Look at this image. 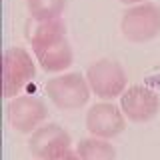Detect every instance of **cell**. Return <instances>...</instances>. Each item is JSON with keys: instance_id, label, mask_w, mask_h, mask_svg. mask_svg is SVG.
<instances>
[{"instance_id": "12", "label": "cell", "mask_w": 160, "mask_h": 160, "mask_svg": "<svg viewBox=\"0 0 160 160\" xmlns=\"http://www.w3.org/2000/svg\"><path fill=\"white\" fill-rule=\"evenodd\" d=\"M46 160H80V156H78V152H76V150L64 148V150H60V152L52 154V156L46 158Z\"/></svg>"}, {"instance_id": "1", "label": "cell", "mask_w": 160, "mask_h": 160, "mask_svg": "<svg viewBox=\"0 0 160 160\" xmlns=\"http://www.w3.org/2000/svg\"><path fill=\"white\" fill-rule=\"evenodd\" d=\"M66 26L60 18L36 22L26 28V38L32 44L38 64L46 72H62L72 64V48L66 40Z\"/></svg>"}, {"instance_id": "6", "label": "cell", "mask_w": 160, "mask_h": 160, "mask_svg": "<svg viewBox=\"0 0 160 160\" xmlns=\"http://www.w3.org/2000/svg\"><path fill=\"white\" fill-rule=\"evenodd\" d=\"M120 108L132 122H148L160 112V96L144 84H134L120 96Z\"/></svg>"}, {"instance_id": "9", "label": "cell", "mask_w": 160, "mask_h": 160, "mask_svg": "<svg viewBox=\"0 0 160 160\" xmlns=\"http://www.w3.org/2000/svg\"><path fill=\"white\" fill-rule=\"evenodd\" d=\"M70 144H72V138L62 126L44 124V126H40L32 132V136L28 140V150L34 158L46 160L60 150L70 148Z\"/></svg>"}, {"instance_id": "3", "label": "cell", "mask_w": 160, "mask_h": 160, "mask_svg": "<svg viewBox=\"0 0 160 160\" xmlns=\"http://www.w3.org/2000/svg\"><path fill=\"white\" fill-rule=\"evenodd\" d=\"M36 74L32 56L24 48L14 46L2 54V92L6 98L18 96Z\"/></svg>"}, {"instance_id": "4", "label": "cell", "mask_w": 160, "mask_h": 160, "mask_svg": "<svg viewBox=\"0 0 160 160\" xmlns=\"http://www.w3.org/2000/svg\"><path fill=\"white\" fill-rule=\"evenodd\" d=\"M46 94L52 104L60 110L82 108L90 98L88 80L78 72H68L62 76L50 78L46 82Z\"/></svg>"}, {"instance_id": "2", "label": "cell", "mask_w": 160, "mask_h": 160, "mask_svg": "<svg viewBox=\"0 0 160 160\" xmlns=\"http://www.w3.org/2000/svg\"><path fill=\"white\" fill-rule=\"evenodd\" d=\"M120 30L130 42H148L160 34V6L154 2H142L130 6L122 14Z\"/></svg>"}, {"instance_id": "7", "label": "cell", "mask_w": 160, "mask_h": 160, "mask_svg": "<svg viewBox=\"0 0 160 160\" xmlns=\"http://www.w3.org/2000/svg\"><path fill=\"white\" fill-rule=\"evenodd\" d=\"M48 116V108L40 98L34 96H16L6 106V118L14 130L22 134H30L38 128Z\"/></svg>"}, {"instance_id": "13", "label": "cell", "mask_w": 160, "mask_h": 160, "mask_svg": "<svg viewBox=\"0 0 160 160\" xmlns=\"http://www.w3.org/2000/svg\"><path fill=\"white\" fill-rule=\"evenodd\" d=\"M120 2L126 4V6H128V4H130V6H134V4H142V2H146V0H120Z\"/></svg>"}, {"instance_id": "10", "label": "cell", "mask_w": 160, "mask_h": 160, "mask_svg": "<svg viewBox=\"0 0 160 160\" xmlns=\"http://www.w3.org/2000/svg\"><path fill=\"white\" fill-rule=\"evenodd\" d=\"M76 152L80 160H116V150L106 138H84L78 142Z\"/></svg>"}, {"instance_id": "8", "label": "cell", "mask_w": 160, "mask_h": 160, "mask_svg": "<svg viewBox=\"0 0 160 160\" xmlns=\"http://www.w3.org/2000/svg\"><path fill=\"white\" fill-rule=\"evenodd\" d=\"M126 116L122 108L114 106L112 102L94 104L86 112V130L96 138H114L124 132Z\"/></svg>"}, {"instance_id": "11", "label": "cell", "mask_w": 160, "mask_h": 160, "mask_svg": "<svg viewBox=\"0 0 160 160\" xmlns=\"http://www.w3.org/2000/svg\"><path fill=\"white\" fill-rule=\"evenodd\" d=\"M26 8L34 22H44L60 18L66 8V0H26Z\"/></svg>"}, {"instance_id": "5", "label": "cell", "mask_w": 160, "mask_h": 160, "mask_svg": "<svg viewBox=\"0 0 160 160\" xmlns=\"http://www.w3.org/2000/svg\"><path fill=\"white\" fill-rule=\"evenodd\" d=\"M86 80L90 90L98 98H104V100L122 96L128 82L124 68L116 60H110V58H102L90 64L86 70Z\"/></svg>"}]
</instances>
